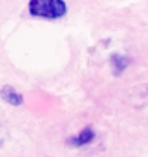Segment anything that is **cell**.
I'll return each instance as SVG.
<instances>
[{
    "instance_id": "1",
    "label": "cell",
    "mask_w": 148,
    "mask_h": 157,
    "mask_svg": "<svg viewBox=\"0 0 148 157\" xmlns=\"http://www.w3.org/2000/svg\"><path fill=\"white\" fill-rule=\"evenodd\" d=\"M29 14L42 19H60L67 14L65 0H29Z\"/></svg>"
},
{
    "instance_id": "2",
    "label": "cell",
    "mask_w": 148,
    "mask_h": 157,
    "mask_svg": "<svg viewBox=\"0 0 148 157\" xmlns=\"http://www.w3.org/2000/svg\"><path fill=\"white\" fill-rule=\"evenodd\" d=\"M0 98H4L5 102H9L10 105H21L23 104V95L12 86L0 88Z\"/></svg>"
},
{
    "instance_id": "3",
    "label": "cell",
    "mask_w": 148,
    "mask_h": 157,
    "mask_svg": "<svg viewBox=\"0 0 148 157\" xmlns=\"http://www.w3.org/2000/svg\"><path fill=\"white\" fill-rule=\"evenodd\" d=\"M93 138H95V131H93V128H84V129H81L76 136H72V138L69 140V143L71 145L79 147V145H86V143H90Z\"/></svg>"
}]
</instances>
